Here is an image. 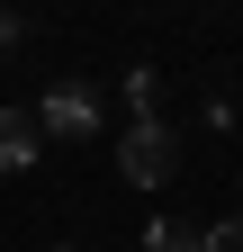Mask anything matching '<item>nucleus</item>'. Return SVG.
I'll return each instance as SVG.
<instances>
[{
  "label": "nucleus",
  "instance_id": "obj_1",
  "mask_svg": "<svg viewBox=\"0 0 243 252\" xmlns=\"http://www.w3.org/2000/svg\"><path fill=\"white\" fill-rule=\"evenodd\" d=\"M27 117H36V135H54V144H90L99 135V90L90 81H54Z\"/></svg>",
  "mask_w": 243,
  "mask_h": 252
},
{
  "label": "nucleus",
  "instance_id": "obj_2",
  "mask_svg": "<svg viewBox=\"0 0 243 252\" xmlns=\"http://www.w3.org/2000/svg\"><path fill=\"white\" fill-rule=\"evenodd\" d=\"M117 171H126L135 189H162V180L180 171V144H171V126H162V117H135L126 135H117Z\"/></svg>",
  "mask_w": 243,
  "mask_h": 252
},
{
  "label": "nucleus",
  "instance_id": "obj_3",
  "mask_svg": "<svg viewBox=\"0 0 243 252\" xmlns=\"http://www.w3.org/2000/svg\"><path fill=\"white\" fill-rule=\"evenodd\" d=\"M36 117H27V108H0V171H27V162H36Z\"/></svg>",
  "mask_w": 243,
  "mask_h": 252
},
{
  "label": "nucleus",
  "instance_id": "obj_4",
  "mask_svg": "<svg viewBox=\"0 0 243 252\" xmlns=\"http://www.w3.org/2000/svg\"><path fill=\"white\" fill-rule=\"evenodd\" d=\"M144 243H153V252H198V234L180 225V216H153V225H144Z\"/></svg>",
  "mask_w": 243,
  "mask_h": 252
},
{
  "label": "nucleus",
  "instance_id": "obj_5",
  "mask_svg": "<svg viewBox=\"0 0 243 252\" xmlns=\"http://www.w3.org/2000/svg\"><path fill=\"white\" fill-rule=\"evenodd\" d=\"M198 252H243V216H225V225H207V234H198Z\"/></svg>",
  "mask_w": 243,
  "mask_h": 252
},
{
  "label": "nucleus",
  "instance_id": "obj_6",
  "mask_svg": "<svg viewBox=\"0 0 243 252\" xmlns=\"http://www.w3.org/2000/svg\"><path fill=\"white\" fill-rule=\"evenodd\" d=\"M9 45H18V18H9V9H0V54H9Z\"/></svg>",
  "mask_w": 243,
  "mask_h": 252
}]
</instances>
